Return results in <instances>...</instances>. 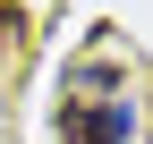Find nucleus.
I'll return each instance as SVG.
<instances>
[{
	"instance_id": "f257e3e1",
	"label": "nucleus",
	"mask_w": 153,
	"mask_h": 144,
	"mask_svg": "<svg viewBox=\"0 0 153 144\" xmlns=\"http://www.w3.org/2000/svg\"><path fill=\"white\" fill-rule=\"evenodd\" d=\"M136 136V102L111 93V102H68L60 110V144H128Z\"/></svg>"
},
{
	"instance_id": "f03ea898",
	"label": "nucleus",
	"mask_w": 153,
	"mask_h": 144,
	"mask_svg": "<svg viewBox=\"0 0 153 144\" xmlns=\"http://www.w3.org/2000/svg\"><path fill=\"white\" fill-rule=\"evenodd\" d=\"M9 34H17V9H9V0H0V51H9Z\"/></svg>"
}]
</instances>
